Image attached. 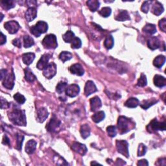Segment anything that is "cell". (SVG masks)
<instances>
[{
	"mask_svg": "<svg viewBox=\"0 0 166 166\" xmlns=\"http://www.w3.org/2000/svg\"><path fill=\"white\" fill-rule=\"evenodd\" d=\"M8 115L10 121L14 125L24 127L27 125V120L24 110L14 106L13 109L9 113Z\"/></svg>",
	"mask_w": 166,
	"mask_h": 166,
	"instance_id": "obj_1",
	"label": "cell"
},
{
	"mask_svg": "<svg viewBox=\"0 0 166 166\" xmlns=\"http://www.w3.org/2000/svg\"><path fill=\"white\" fill-rule=\"evenodd\" d=\"M135 123L131 119L125 116H120L118 121V128L120 134L127 133L135 128Z\"/></svg>",
	"mask_w": 166,
	"mask_h": 166,
	"instance_id": "obj_2",
	"label": "cell"
},
{
	"mask_svg": "<svg viewBox=\"0 0 166 166\" xmlns=\"http://www.w3.org/2000/svg\"><path fill=\"white\" fill-rule=\"evenodd\" d=\"M48 29V25L44 21H39L37 24L33 25L30 28L31 33L36 37H39L43 33L47 32Z\"/></svg>",
	"mask_w": 166,
	"mask_h": 166,
	"instance_id": "obj_3",
	"label": "cell"
},
{
	"mask_svg": "<svg viewBox=\"0 0 166 166\" xmlns=\"http://www.w3.org/2000/svg\"><path fill=\"white\" fill-rule=\"evenodd\" d=\"M42 45L46 49H55L58 47V43L56 36L53 34H49L44 37L42 40Z\"/></svg>",
	"mask_w": 166,
	"mask_h": 166,
	"instance_id": "obj_4",
	"label": "cell"
},
{
	"mask_svg": "<svg viewBox=\"0 0 166 166\" xmlns=\"http://www.w3.org/2000/svg\"><path fill=\"white\" fill-rule=\"evenodd\" d=\"M166 128L165 121H164L162 122H160L157 121L156 119H153L151 121L149 125L147 127V129L148 132H153L155 131H165Z\"/></svg>",
	"mask_w": 166,
	"mask_h": 166,
	"instance_id": "obj_5",
	"label": "cell"
},
{
	"mask_svg": "<svg viewBox=\"0 0 166 166\" xmlns=\"http://www.w3.org/2000/svg\"><path fill=\"white\" fill-rule=\"evenodd\" d=\"M61 126V121L58 119L55 115H53L51 120L46 125V128L50 132H57L60 130Z\"/></svg>",
	"mask_w": 166,
	"mask_h": 166,
	"instance_id": "obj_6",
	"label": "cell"
},
{
	"mask_svg": "<svg viewBox=\"0 0 166 166\" xmlns=\"http://www.w3.org/2000/svg\"><path fill=\"white\" fill-rule=\"evenodd\" d=\"M116 147L118 152L125 156L126 158L129 157L128 152V143L125 140H117L116 141Z\"/></svg>",
	"mask_w": 166,
	"mask_h": 166,
	"instance_id": "obj_7",
	"label": "cell"
},
{
	"mask_svg": "<svg viewBox=\"0 0 166 166\" xmlns=\"http://www.w3.org/2000/svg\"><path fill=\"white\" fill-rule=\"evenodd\" d=\"M56 74V66L54 62L48 64L47 66L43 70V75L48 79H51L55 76Z\"/></svg>",
	"mask_w": 166,
	"mask_h": 166,
	"instance_id": "obj_8",
	"label": "cell"
},
{
	"mask_svg": "<svg viewBox=\"0 0 166 166\" xmlns=\"http://www.w3.org/2000/svg\"><path fill=\"white\" fill-rule=\"evenodd\" d=\"M14 80H15V76H14L13 71H12L11 73L7 74L2 81L3 86L7 89L12 90L14 86Z\"/></svg>",
	"mask_w": 166,
	"mask_h": 166,
	"instance_id": "obj_9",
	"label": "cell"
},
{
	"mask_svg": "<svg viewBox=\"0 0 166 166\" xmlns=\"http://www.w3.org/2000/svg\"><path fill=\"white\" fill-rule=\"evenodd\" d=\"M4 27L5 29L9 32V33L13 34L18 32L20 27L16 21L12 20L6 22L4 24Z\"/></svg>",
	"mask_w": 166,
	"mask_h": 166,
	"instance_id": "obj_10",
	"label": "cell"
},
{
	"mask_svg": "<svg viewBox=\"0 0 166 166\" xmlns=\"http://www.w3.org/2000/svg\"><path fill=\"white\" fill-rule=\"evenodd\" d=\"M72 149L77 153L81 155V156H84L87 153V147L84 145L79 142H74L71 146Z\"/></svg>",
	"mask_w": 166,
	"mask_h": 166,
	"instance_id": "obj_11",
	"label": "cell"
},
{
	"mask_svg": "<svg viewBox=\"0 0 166 166\" xmlns=\"http://www.w3.org/2000/svg\"><path fill=\"white\" fill-rule=\"evenodd\" d=\"M79 92H80V88L77 84H75L70 85L66 91V96L70 97H75L77 96Z\"/></svg>",
	"mask_w": 166,
	"mask_h": 166,
	"instance_id": "obj_12",
	"label": "cell"
},
{
	"mask_svg": "<svg viewBox=\"0 0 166 166\" xmlns=\"http://www.w3.org/2000/svg\"><path fill=\"white\" fill-rule=\"evenodd\" d=\"M97 91L96 84L92 81H88L86 82L84 87V94L86 96H89L92 93Z\"/></svg>",
	"mask_w": 166,
	"mask_h": 166,
	"instance_id": "obj_13",
	"label": "cell"
},
{
	"mask_svg": "<svg viewBox=\"0 0 166 166\" xmlns=\"http://www.w3.org/2000/svg\"><path fill=\"white\" fill-rule=\"evenodd\" d=\"M71 74L77 76H82L84 74V70L80 64H75L70 68Z\"/></svg>",
	"mask_w": 166,
	"mask_h": 166,
	"instance_id": "obj_14",
	"label": "cell"
},
{
	"mask_svg": "<svg viewBox=\"0 0 166 166\" xmlns=\"http://www.w3.org/2000/svg\"><path fill=\"white\" fill-rule=\"evenodd\" d=\"M49 59H50V55L49 54L43 55L37 63V68L40 70H44L48 65V62Z\"/></svg>",
	"mask_w": 166,
	"mask_h": 166,
	"instance_id": "obj_15",
	"label": "cell"
},
{
	"mask_svg": "<svg viewBox=\"0 0 166 166\" xmlns=\"http://www.w3.org/2000/svg\"><path fill=\"white\" fill-rule=\"evenodd\" d=\"M37 16V11L35 7H29L25 12V19L28 22L33 21Z\"/></svg>",
	"mask_w": 166,
	"mask_h": 166,
	"instance_id": "obj_16",
	"label": "cell"
},
{
	"mask_svg": "<svg viewBox=\"0 0 166 166\" xmlns=\"http://www.w3.org/2000/svg\"><path fill=\"white\" fill-rule=\"evenodd\" d=\"M102 106L101 101L97 96H96L90 99V106L92 112L97 111Z\"/></svg>",
	"mask_w": 166,
	"mask_h": 166,
	"instance_id": "obj_17",
	"label": "cell"
},
{
	"mask_svg": "<svg viewBox=\"0 0 166 166\" xmlns=\"http://www.w3.org/2000/svg\"><path fill=\"white\" fill-rule=\"evenodd\" d=\"M49 115V112L46 108H40L37 110V121L40 123H43L46 121Z\"/></svg>",
	"mask_w": 166,
	"mask_h": 166,
	"instance_id": "obj_18",
	"label": "cell"
},
{
	"mask_svg": "<svg viewBox=\"0 0 166 166\" xmlns=\"http://www.w3.org/2000/svg\"><path fill=\"white\" fill-rule=\"evenodd\" d=\"M147 46L151 50L157 49L160 46V42L157 37H153L149 39L147 42Z\"/></svg>",
	"mask_w": 166,
	"mask_h": 166,
	"instance_id": "obj_19",
	"label": "cell"
},
{
	"mask_svg": "<svg viewBox=\"0 0 166 166\" xmlns=\"http://www.w3.org/2000/svg\"><path fill=\"white\" fill-rule=\"evenodd\" d=\"M37 141L33 140L28 141L25 146V152L29 155L33 154L37 149Z\"/></svg>",
	"mask_w": 166,
	"mask_h": 166,
	"instance_id": "obj_20",
	"label": "cell"
},
{
	"mask_svg": "<svg viewBox=\"0 0 166 166\" xmlns=\"http://www.w3.org/2000/svg\"><path fill=\"white\" fill-rule=\"evenodd\" d=\"M154 84L158 88H162L166 85V79L162 75H156L154 77Z\"/></svg>",
	"mask_w": 166,
	"mask_h": 166,
	"instance_id": "obj_21",
	"label": "cell"
},
{
	"mask_svg": "<svg viewBox=\"0 0 166 166\" xmlns=\"http://www.w3.org/2000/svg\"><path fill=\"white\" fill-rule=\"evenodd\" d=\"M164 11V6L162 3L158 2H156L155 5L152 7V12L156 16H160Z\"/></svg>",
	"mask_w": 166,
	"mask_h": 166,
	"instance_id": "obj_22",
	"label": "cell"
},
{
	"mask_svg": "<svg viewBox=\"0 0 166 166\" xmlns=\"http://www.w3.org/2000/svg\"><path fill=\"white\" fill-rule=\"evenodd\" d=\"M35 59V55L33 53H27L22 55V60L25 64L29 66Z\"/></svg>",
	"mask_w": 166,
	"mask_h": 166,
	"instance_id": "obj_23",
	"label": "cell"
},
{
	"mask_svg": "<svg viewBox=\"0 0 166 166\" xmlns=\"http://www.w3.org/2000/svg\"><path fill=\"white\" fill-rule=\"evenodd\" d=\"M115 20L119 21H124L126 20H131L130 16L128 15V13L125 10H121L119 12L116 16L115 17Z\"/></svg>",
	"mask_w": 166,
	"mask_h": 166,
	"instance_id": "obj_24",
	"label": "cell"
},
{
	"mask_svg": "<svg viewBox=\"0 0 166 166\" xmlns=\"http://www.w3.org/2000/svg\"><path fill=\"white\" fill-rule=\"evenodd\" d=\"M80 132L82 138L86 139L90 135V127L88 124H84L81 127Z\"/></svg>",
	"mask_w": 166,
	"mask_h": 166,
	"instance_id": "obj_25",
	"label": "cell"
},
{
	"mask_svg": "<svg viewBox=\"0 0 166 166\" xmlns=\"http://www.w3.org/2000/svg\"><path fill=\"white\" fill-rule=\"evenodd\" d=\"M158 102V101L156 100L155 98H153L149 100H143V101L140 103V106L143 109L147 110L150 106L154 105Z\"/></svg>",
	"mask_w": 166,
	"mask_h": 166,
	"instance_id": "obj_26",
	"label": "cell"
},
{
	"mask_svg": "<svg viewBox=\"0 0 166 166\" xmlns=\"http://www.w3.org/2000/svg\"><path fill=\"white\" fill-rule=\"evenodd\" d=\"M86 4L92 12H96L97 11L100 6V2L97 0H89L86 2Z\"/></svg>",
	"mask_w": 166,
	"mask_h": 166,
	"instance_id": "obj_27",
	"label": "cell"
},
{
	"mask_svg": "<svg viewBox=\"0 0 166 166\" xmlns=\"http://www.w3.org/2000/svg\"><path fill=\"white\" fill-rule=\"evenodd\" d=\"M165 62V57L164 55H158L156 56L154 61H153V65L158 68H160L161 67L163 66V65Z\"/></svg>",
	"mask_w": 166,
	"mask_h": 166,
	"instance_id": "obj_28",
	"label": "cell"
},
{
	"mask_svg": "<svg viewBox=\"0 0 166 166\" xmlns=\"http://www.w3.org/2000/svg\"><path fill=\"white\" fill-rule=\"evenodd\" d=\"M25 72V79L29 83H33L36 80V76L34 75V74L32 72V71L29 68H27L26 69L24 70Z\"/></svg>",
	"mask_w": 166,
	"mask_h": 166,
	"instance_id": "obj_29",
	"label": "cell"
},
{
	"mask_svg": "<svg viewBox=\"0 0 166 166\" xmlns=\"http://www.w3.org/2000/svg\"><path fill=\"white\" fill-rule=\"evenodd\" d=\"M140 103L139 100L137 98L134 97H131L129 98L127 101L125 103L124 105L128 108H131V109H133V108H136L138 106Z\"/></svg>",
	"mask_w": 166,
	"mask_h": 166,
	"instance_id": "obj_30",
	"label": "cell"
},
{
	"mask_svg": "<svg viewBox=\"0 0 166 166\" xmlns=\"http://www.w3.org/2000/svg\"><path fill=\"white\" fill-rule=\"evenodd\" d=\"M143 31L150 35L154 34L156 33V27L154 24H147L143 28Z\"/></svg>",
	"mask_w": 166,
	"mask_h": 166,
	"instance_id": "obj_31",
	"label": "cell"
},
{
	"mask_svg": "<svg viewBox=\"0 0 166 166\" xmlns=\"http://www.w3.org/2000/svg\"><path fill=\"white\" fill-rule=\"evenodd\" d=\"M68 87V84L66 82H60L57 84L56 87V91L59 94H62L66 91Z\"/></svg>",
	"mask_w": 166,
	"mask_h": 166,
	"instance_id": "obj_32",
	"label": "cell"
},
{
	"mask_svg": "<svg viewBox=\"0 0 166 166\" xmlns=\"http://www.w3.org/2000/svg\"><path fill=\"white\" fill-rule=\"evenodd\" d=\"M105 118V114L103 111H99L96 112L95 114H93V116L92 117V120L94 121L96 123L102 121Z\"/></svg>",
	"mask_w": 166,
	"mask_h": 166,
	"instance_id": "obj_33",
	"label": "cell"
},
{
	"mask_svg": "<svg viewBox=\"0 0 166 166\" xmlns=\"http://www.w3.org/2000/svg\"><path fill=\"white\" fill-rule=\"evenodd\" d=\"M75 37V34L71 31H68L66 33L62 35V38L66 43H71Z\"/></svg>",
	"mask_w": 166,
	"mask_h": 166,
	"instance_id": "obj_34",
	"label": "cell"
},
{
	"mask_svg": "<svg viewBox=\"0 0 166 166\" xmlns=\"http://www.w3.org/2000/svg\"><path fill=\"white\" fill-rule=\"evenodd\" d=\"M114 44V40L112 36L109 35L106 37L105 42H104V46L107 49H110L113 47Z\"/></svg>",
	"mask_w": 166,
	"mask_h": 166,
	"instance_id": "obj_35",
	"label": "cell"
},
{
	"mask_svg": "<svg viewBox=\"0 0 166 166\" xmlns=\"http://www.w3.org/2000/svg\"><path fill=\"white\" fill-rule=\"evenodd\" d=\"M2 6L5 10H9L15 7V2L13 0H7V1H2Z\"/></svg>",
	"mask_w": 166,
	"mask_h": 166,
	"instance_id": "obj_36",
	"label": "cell"
},
{
	"mask_svg": "<svg viewBox=\"0 0 166 166\" xmlns=\"http://www.w3.org/2000/svg\"><path fill=\"white\" fill-rule=\"evenodd\" d=\"M34 44V42L33 38L28 35H25L24 37V46L25 48H29L33 46Z\"/></svg>",
	"mask_w": 166,
	"mask_h": 166,
	"instance_id": "obj_37",
	"label": "cell"
},
{
	"mask_svg": "<svg viewBox=\"0 0 166 166\" xmlns=\"http://www.w3.org/2000/svg\"><path fill=\"white\" fill-rule=\"evenodd\" d=\"M112 13V10L109 7H105L102 8L99 11V14H100V16H101L102 17L104 18H107L109 17Z\"/></svg>",
	"mask_w": 166,
	"mask_h": 166,
	"instance_id": "obj_38",
	"label": "cell"
},
{
	"mask_svg": "<svg viewBox=\"0 0 166 166\" xmlns=\"http://www.w3.org/2000/svg\"><path fill=\"white\" fill-rule=\"evenodd\" d=\"M71 58H72V55L71 53L68 52H62L59 55V59L63 62L70 61V59H71Z\"/></svg>",
	"mask_w": 166,
	"mask_h": 166,
	"instance_id": "obj_39",
	"label": "cell"
},
{
	"mask_svg": "<svg viewBox=\"0 0 166 166\" xmlns=\"http://www.w3.org/2000/svg\"><path fill=\"white\" fill-rule=\"evenodd\" d=\"M24 140V136L21 134H16V149L18 150H20L21 149V147H22V143Z\"/></svg>",
	"mask_w": 166,
	"mask_h": 166,
	"instance_id": "obj_40",
	"label": "cell"
},
{
	"mask_svg": "<svg viewBox=\"0 0 166 166\" xmlns=\"http://www.w3.org/2000/svg\"><path fill=\"white\" fill-rule=\"evenodd\" d=\"M106 131L108 134L111 138H114L117 134V130H116V127L115 126H109L106 128Z\"/></svg>",
	"mask_w": 166,
	"mask_h": 166,
	"instance_id": "obj_41",
	"label": "cell"
},
{
	"mask_svg": "<svg viewBox=\"0 0 166 166\" xmlns=\"http://www.w3.org/2000/svg\"><path fill=\"white\" fill-rule=\"evenodd\" d=\"M147 84V77L144 74H141L138 80V86L140 87H145Z\"/></svg>",
	"mask_w": 166,
	"mask_h": 166,
	"instance_id": "obj_42",
	"label": "cell"
},
{
	"mask_svg": "<svg viewBox=\"0 0 166 166\" xmlns=\"http://www.w3.org/2000/svg\"><path fill=\"white\" fill-rule=\"evenodd\" d=\"M14 99L18 103H19L20 105L24 104L26 101L25 97L23 95L20 94V93H16V94L14 96Z\"/></svg>",
	"mask_w": 166,
	"mask_h": 166,
	"instance_id": "obj_43",
	"label": "cell"
},
{
	"mask_svg": "<svg viewBox=\"0 0 166 166\" xmlns=\"http://www.w3.org/2000/svg\"><path fill=\"white\" fill-rule=\"evenodd\" d=\"M82 46V42L81 39L77 37L75 38L71 42V47L73 49H79Z\"/></svg>",
	"mask_w": 166,
	"mask_h": 166,
	"instance_id": "obj_44",
	"label": "cell"
},
{
	"mask_svg": "<svg viewBox=\"0 0 166 166\" xmlns=\"http://www.w3.org/2000/svg\"><path fill=\"white\" fill-rule=\"evenodd\" d=\"M147 153V147L143 143H140L138 149V156H143Z\"/></svg>",
	"mask_w": 166,
	"mask_h": 166,
	"instance_id": "obj_45",
	"label": "cell"
},
{
	"mask_svg": "<svg viewBox=\"0 0 166 166\" xmlns=\"http://www.w3.org/2000/svg\"><path fill=\"white\" fill-rule=\"evenodd\" d=\"M152 3V2L150 1H146L144 2L141 5V10L144 13H147L150 9V5Z\"/></svg>",
	"mask_w": 166,
	"mask_h": 166,
	"instance_id": "obj_46",
	"label": "cell"
},
{
	"mask_svg": "<svg viewBox=\"0 0 166 166\" xmlns=\"http://www.w3.org/2000/svg\"><path fill=\"white\" fill-rule=\"evenodd\" d=\"M159 27L160 29V30H162L163 32H166V19L165 18H162L159 21Z\"/></svg>",
	"mask_w": 166,
	"mask_h": 166,
	"instance_id": "obj_47",
	"label": "cell"
},
{
	"mask_svg": "<svg viewBox=\"0 0 166 166\" xmlns=\"http://www.w3.org/2000/svg\"><path fill=\"white\" fill-rule=\"evenodd\" d=\"M10 106V104L7 102V100H5L3 98L1 99V108L2 109H6Z\"/></svg>",
	"mask_w": 166,
	"mask_h": 166,
	"instance_id": "obj_48",
	"label": "cell"
},
{
	"mask_svg": "<svg viewBox=\"0 0 166 166\" xmlns=\"http://www.w3.org/2000/svg\"><path fill=\"white\" fill-rule=\"evenodd\" d=\"M12 44L14 46H15L19 48H20L21 47V40L19 38H16L12 40Z\"/></svg>",
	"mask_w": 166,
	"mask_h": 166,
	"instance_id": "obj_49",
	"label": "cell"
},
{
	"mask_svg": "<svg viewBox=\"0 0 166 166\" xmlns=\"http://www.w3.org/2000/svg\"><path fill=\"white\" fill-rule=\"evenodd\" d=\"M6 41H7L6 36L4 35L2 32H1V37H0V45L2 46L4 44H5Z\"/></svg>",
	"mask_w": 166,
	"mask_h": 166,
	"instance_id": "obj_50",
	"label": "cell"
},
{
	"mask_svg": "<svg viewBox=\"0 0 166 166\" xmlns=\"http://www.w3.org/2000/svg\"><path fill=\"white\" fill-rule=\"evenodd\" d=\"M137 165H142V166H146V165L147 166V165H149V163H148L147 160L143 159V160H139V162H138V164H137Z\"/></svg>",
	"mask_w": 166,
	"mask_h": 166,
	"instance_id": "obj_51",
	"label": "cell"
},
{
	"mask_svg": "<svg viewBox=\"0 0 166 166\" xmlns=\"http://www.w3.org/2000/svg\"><path fill=\"white\" fill-rule=\"evenodd\" d=\"M2 143L5 145H7V146H10V140L9 138L7 137V136H4L3 137V141Z\"/></svg>",
	"mask_w": 166,
	"mask_h": 166,
	"instance_id": "obj_52",
	"label": "cell"
},
{
	"mask_svg": "<svg viewBox=\"0 0 166 166\" xmlns=\"http://www.w3.org/2000/svg\"><path fill=\"white\" fill-rule=\"evenodd\" d=\"M7 74V70H2L0 71V74H1V81H2L3 80V79L6 76Z\"/></svg>",
	"mask_w": 166,
	"mask_h": 166,
	"instance_id": "obj_53",
	"label": "cell"
},
{
	"mask_svg": "<svg viewBox=\"0 0 166 166\" xmlns=\"http://www.w3.org/2000/svg\"><path fill=\"white\" fill-rule=\"evenodd\" d=\"M26 3L28 4V5H37V3L36 1H27V2H26Z\"/></svg>",
	"mask_w": 166,
	"mask_h": 166,
	"instance_id": "obj_54",
	"label": "cell"
},
{
	"mask_svg": "<svg viewBox=\"0 0 166 166\" xmlns=\"http://www.w3.org/2000/svg\"><path fill=\"white\" fill-rule=\"evenodd\" d=\"M124 162L123 160H121V158H118L117 160H116V165H122V164H121V162Z\"/></svg>",
	"mask_w": 166,
	"mask_h": 166,
	"instance_id": "obj_55",
	"label": "cell"
},
{
	"mask_svg": "<svg viewBox=\"0 0 166 166\" xmlns=\"http://www.w3.org/2000/svg\"><path fill=\"white\" fill-rule=\"evenodd\" d=\"M93 164H97V165H100V164H99V163H97V162H92L91 163V165H93Z\"/></svg>",
	"mask_w": 166,
	"mask_h": 166,
	"instance_id": "obj_56",
	"label": "cell"
},
{
	"mask_svg": "<svg viewBox=\"0 0 166 166\" xmlns=\"http://www.w3.org/2000/svg\"><path fill=\"white\" fill-rule=\"evenodd\" d=\"M0 15H1V17H2V18H1V20H0V21H2V20H3V14L1 13V14H0Z\"/></svg>",
	"mask_w": 166,
	"mask_h": 166,
	"instance_id": "obj_57",
	"label": "cell"
}]
</instances>
